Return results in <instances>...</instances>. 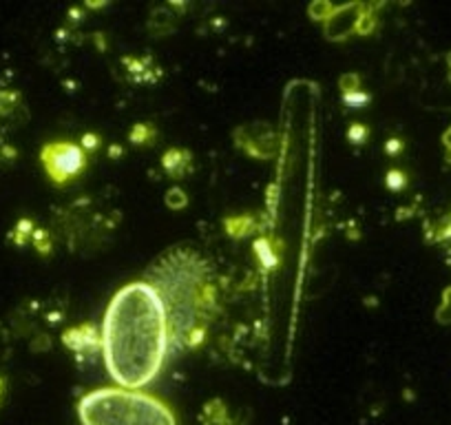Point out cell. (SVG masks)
Returning <instances> with one entry per match:
<instances>
[{
	"mask_svg": "<svg viewBox=\"0 0 451 425\" xmlns=\"http://www.w3.org/2000/svg\"><path fill=\"white\" fill-rule=\"evenodd\" d=\"M100 345L108 377L119 388L142 390L157 379L173 345L153 286L131 282L113 295L100 328Z\"/></svg>",
	"mask_w": 451,
	"mask_h": 425,
	"instance_id": "obj_1",
	"label": "cell"
},
{
	"mask_svg": "<svg viewBox=\"0 0 451 425\" xmlns=\"http://www.w3.org/2000/svg\"><path fill=\"white\" fill-rule=\"evenodd\" d=\"M144 282L153 286L164 306L170 345L175 350L197 348L206 339L217 308V288L208 264L195 251H170L150 266Z\"/></svg>",
	"mask_w": 451,
	"mask_h": 425,
	"instance_id": "obj_2",
	"label": "cell"
},
{
	"mask_svg": "<svg viewBox=\"0 0 451 425\" xmlns=\"http://www.w3.org/2000/svg\"><path fill=\"white\" fill-rule=\"evenodd\" d=\"M82 425H177L175 412L155 394L131 388H97L78 403Z\"/></svg>",
	"mask_w": 451,
	"mask_h": 425,
	"instance_id": "obj_3",
	"label": "cell"
},
{
	"mask_svg": "<svg viewBox=\"0 0 451 425\" xmlns=\"http://www.w3.org/2000/svg\"><path fill=\"white\" fill-rule=\"evenodd\" d=\"M40 160L54 184H67L86 169V151L73 142H51L43 146Z\"/></svg>",
	"mask_w": 451,
	"mask_h": 425,
	"instance_id": "obj_4",
	"label": "cell"
},
{
	"mask_svg": "<svg viewBox=\"0 0 451 425\" xmlns=\"http://www.w3.org/2000/svg\"><path fill=\"white\" fill-rule=\"evenodd\" d=\"M182 153L184 151H168L164 155V166H166V171L170 175H182L188 169V157H186V160H179V155H182Z\"/></svg>",
	"mask_w": 451,
	"mask_h": 425,
	"instance_id": "obj_5",
	"label": "cell"
},
{
	"mask_svg": "<svg viewBox=\"0 0 451 425\" xmlns=\"http://www.w3.org/2000/svg\"><path fill=\"white\" fill-rule=\"evenodd\" d=\"M32 233H34V231H32V222H29V220H23V222H20V224L16 226V229H14L12 240H14L18 246H23V244L29 240V235H32Z\"/></svg>",
	"mask_w": 451,
	"mask_h": 425,
	"instance_id": "obj_6",
	"label": "cell"
},
{
	"mask_svg": "<svg viewBox=\"0 0 451 425\" xmlns=\"http://www.w3.org/2000/svg\"><path fill=\"white\" fill-rule=\"evenodd\" d=\"M436 317L440 323H451V288L445 290L443 295V303H440V308L436 312Z\"/></svg>",
	"mask_w": 451,
	"mask_h": 425,
	"instance_id": "obj_7",
	"label": "cell"
},
{
	"mask_svg": "<svg viewBox=\"0 0 451 425\" xmlns=\"http://www.w3.org/2000/svg\"><path fill=\"white\" fill-rule=\"evenodd\" d=\"M186 195H184V191H179V189H170L168 193H166V204L170 206V209H182V206H186Z\"/></svg>",
	"mask_w": 451,
	"mask_h": 425,
	"instance_id": "obj_8",
	"label": "cell"
},
{
	"mask_svg": "<svg viewBox=\"0 0 451 425\" xmlns=\"http://www.w3.org/2000/svg\"><path fill=\"white\" fill-rule=\"evenodd\" d=\"M343 100L349 104V106H360V104H365V102H369V95L367 93H360V91H347V93H343Z\"/></svg>",
	"mask_w": 451,
	"mask_h": 425,
	"instance_id": "obj_9",
	"label": "cell"
},
{
	"mask_svg": "<svg viewBox=\"0 0 451 425\" xmlns=\"http://www.w3.org/2000/svg\"><path fill=\"white\" fill-rule=\"evenodd\" d=\"M385 182H387L389 189H394V191L403 189V186H405V173L403 171H389Z\"/></svg>",
	"mask_w": 451,
	"mask_h": 425,
	"instance_id": "obj_10",
	"label": "cell"
},
{
	"mask_svg": "<svg viewBox=\"0 0 451 425\" xmlns=\"http://www.w3.org/2000/svg\"><path fill=\"white\" fill-rule=\"evenodd\" d=\"M363 133H365L363 128H360V126H354L347 135H349V137H354V140H360V135H363Z\"/></svg>",
	"mask_w": 451,
	"mask_h": 425,
	"instance_id": "obj_11",
	"label": "cell"
},
{
	"mask_svg": "<svg viewBox=\"0 0 451 425\" xmlns=\"http://www.w3.org/2000/svg\"><path fill=\"white\" fill-rule=\"evenodd\" d=\"M443 140H445V146H447V151L451 153V126H449V131L445 133V137H443Z\"/></svg>",
	"mask_w": 451,
	"mask_h": 425,
	"instance_id": "obj_12",
	"label": "cell"
},
{
	"mask_svg": "<svg viewBox=\"0 0 451 425\" xmlns=\"http://www.w3.org/2000/svg\"><path fill=\"white\" fill-rule=\"evenodd\" d=\"M449 65H451V54H449Z\"/></svg>",
	"mask_w": 451,
	"mask_h": 425,
	"instance_id": "obj_13",
	"label": "cell"
}]
</instances>
